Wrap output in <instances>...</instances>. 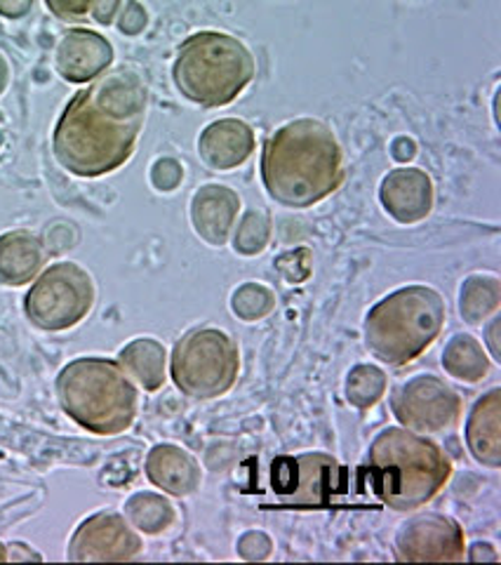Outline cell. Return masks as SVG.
Returning a JSON list of instances; mask_svg holds the SVG:
<instances>
[{"label":"cell","instance_id":"obj_1","mask_svg":"<svg viewBox=\"0 0 501 565\" xmlns=\"http://www.w3.org/2000/svg\"><path fill=\"white\" fill-rule=\"evenodd\" d=\"M147 87L135 74L97 76L64 109L52 147L74 174L99 177L135 153L147 116Z\"/></svg>","mask_w":501,"mask_h":565},{"label":"cell","instance_id":"obj_2","mask_svg":"<svg viewBox=\"0 0 501 565\" xmlns=\"http://www.w3.org/2000/svg\"><path fill=\"white\" fill-rule=\"evenodd\" d=\"M262 180L274 201L311 207L344 182V156L326 122L299 118L268 137L262 153Z\"/></svg>","mask_w":501,"mask_h":565},{"label":"cell","instance_id":"obj_3","mask_svg":"<svg viewBox=\"0 0 501 565\" xmlns=\"http://www.w3.org/2000/svg\"><path fill=\"white\" fill-rule=\"evenodd\" d=\"M367 465L374 494L398 511L431 502L452 473L438 446L403 429H384L374 438Z\"/></svg>","mask_w":501,"mask_h":565},{"label":"cell","instance_id":"obj_4","mask_svg":"<svg viewBox=\"0 0 501 565\" xmlns=\"http://www.w3.org/2000/svg\"><path fill=\"white\" fill-rule=\"evenodd\" d=\"M57 394L66 415L99 436L130 429L137 417V388L118 361L68 363L57 377Z\"/></svg>","mask_w":501,"mask_h":565},{"label":"cell","instance_id":"obj_5","mask_svg":"<svg viewBox=\"0 0 501 565\" xmlns=\"http://www.w3.org/2000/svg\"><path fill=\"white\" fill-rule=\"evenodd\" d=\"M255 60L234 35L203 31L177 52L172 76L177 90L201 106H226L255 78Z\"/></svg>","mask_w":501,"mask_h":565},{"label":"cell","instance_id":"obj_6","mask_svg":"<svg viewBox=\"0 0 501 565\" xmlns=\"http://www.w3.org/2000/svg\"><path fill=\"white\" fill-rule=\"evenodd\" d=\"M445 321V305L436 290L413 286L388 295L365 323L367 349L388 365L415 361L434 344Z\"/></svg>","mask_w":501,"mask_h":565},{"label":"cell","instance_id":"obj_7","mask_svg":"<svg viewBox=\"0 0 501 565\" xmlns=\"http://www.w3.org/2000/svg\"><path fill=\"white\" fill-rule=\"evenodd\" d=\"M170 367L174 384L186 396H222L238 377V347L222 330H193L177 342Z\"/></svg>","mask_w":501,"mask_h":565},{"label":"cell","instance_id":"obj_8","mask_svg":"<svg viewBox=\"0 0 501 565\" xmlns=\"http://www.w3.org/2000/svg\"><path fill=\"white\" fill-rule=\"evenodd\" d=\"M95 305V282L74 262L52 264L33 282L26 295V316L43 330H66L78 326Z\"/></svg>","mask_w":501,"mask_h":565},{"label":"cell","instance_id":"obj_9","mask_svg":"<svg viewBox=\"0 0 501 565\" xmlns=\"http://www.w3.org/2000/svg\"><path fill=\"white\" fill-rule=\"evenodd\" d=\"M274 490L292 504H326L342 490V469L326 455H301L274 462Z\"/></svg>","mask_w":501,"mask_h":565},{"label":"cell","instance_id":"obj_10","mask_svg":"<svg viewBox=\"0 0 501 565\" xmlns=\"http://www.w3.org/2000/svg\"><path fill=\"white\" fill-rule=\"evenodd\" d=\"M459 398L434 375L417 377L393 396V411L405 427L415 431H440L459 417Z\"/></svg>","mask_w":501,"mask_h":565},{"label":"cell","instance_id":"obj_11","mask_svg":"<svg viewBox=\"0 0 501 565\" xmlns=\"http://www.w3.org/2000/svg\"><path fill=\"white\" fill-rule=\"evenodd\" d=\"M139 552L141 540L130 523L109 511L83 521L68 544L71 561H132Z\"/></svg>","mask_w":501,"mask_h":565},{"label":"cell","instance_id":"obj_12","mask_svg":"<svg viewBox=\"0 0 501 565\" xmlns=\"http://www.w3.org/2000/svg\"><path fill=\"white\" fill-rule=\"evenodd\" d=\"M398 550L405 561H459L463 556L461 530L450 519L422 516L405 525Z\"/></svg>","mask_w":501,"mask_h":565},{"label":"cell","instance_id":"obj_13","mask_svg":"<svg viewBox=\"0 0 501 565\" xmlns=\"http://www.w3.org/2000/svg\"><path fill=\"white\" fill-rule=\"evenodd\" d=\"M111 62V43L104 35L87 29L66 33L57 47V71L71 83H85L102 76Z\"/></svg>","mask_w":501,"mask_h":565},{"label":"cell","instance_id":"obj_14","mask_svg":"<svg viewBox=\"0 0 501 565\" xmlns=\"http://www.w3.org/2000/svg\"><path fill=\"white\" fill-rule=\"evenodd\" d=\"M382 203L386 212L403 224H415L424 220L434 205V186L428 174L417 168H401L384 177Z\"/></svg>","mask_w":501,"mask_h":565},{"label":"cell","instance_id":"obj_15","mask_svg":"<svg viewBox=\"0 0 501 565\" xmlns=\"http://www.w3.org/2000/svg\"><path fill=\"white\" fill-rule=\"evenodd\" d=\"M255 149V135L243 120L226 118L207 126L199 139V153L207 168L228 172L243 166Z\"/></svg>","mask_w":501,"mask_h":565},{"label":"cell","instance_id":"obj_16","mask_svg":"<svg viewBox=\"0 0 501 565\" xmlns=\"http://www.w3.org/2000/svg\"><path fill=\"white\" fill-rule=\"evenodd\" d=\"M241 199L228 186L207 184L193 196L191 220L195 234L210 245H224L236 222Z\"/></svg>","mask_w":501,"mask_h":565},{"label":"cell","instance_id":"obj_17","mask_svg":"<svg viewBox=\"0 0 501 565\" xmlns=\"http://www.w3.org/2000/svg\"><path fill=\"white\" fill-rule=\"evenodd\" d=\"M43 267L41 241L29 232H10L0 236V282L24 286Z\"/></svg>","mask_w":501,"mask_h":565},{"label":"cell","instance_id":"obj_18","mask_svg":"<svg viewBox=\"0 0 501 565\" xmlns=\"http://www.w3.org/2000/svg\"><path fill=\"white\" fill-rule=\"evenodd\" d=\"M147 476L153 486L172 494H189L201 481V471L193 459L174 446H156L147 459Z\"/></svg>","mask_w":501,"mask_h":565},{"label":"cell","instance_id":"obj_19","mask_svg":"<svg viewBox=\"0 0 501 565\" xmlns=\"http://www.w3.org/2000/svg\"><path fill=\"white\" fill-rule=\"evenodd\" d=\"M499 392L482 398L469 419V446L473 457L482 465L497 467L501 459V436H499Z\"/></svg>","mask_w":501,"mask_h":565},{"label":"cell","instance_id":"obj_20","mask_svg":"<svg viewBox=\"0 0 501 565\" xmlns=\"http://www.w3.org/2000/svg\"><path fill=\"white\" fill-rule=\"evenodd\" d=\"M118 363L122 365L125 373L145 388H149V392L166 382V349L151 338H141L125 347L120 351Z\"/></svg>","mask_w":501,"mask_h":565},{"label":"cell","instance_id":"obj_21","mask_svg":"<svg viewBox=\"0 0 501 565\" xmlns=\"http://www.w3.org/2000/svg\"><path fill=\"white\" fill-rule=\"evenodd\" d=\"M128 519L135 527L145 530V533H160L172 523V507L163 502L156 494H137L128 502Z\"/></svg>","mask_w":501,"mask_h":565},{"label":"cell","instance_id":"obj_22","mask_svg":"<svg viewBox=\"0 0 501 565\" xmlns=\"http://www.w3.org/2000/svg\"><path fill=\"white\" fill-rule=\"evenodd\" d=\"M447 353H455V356H445L443 365L450 370L452 375L457 373L459 380L476 382L488 373V361L482 359V351L473 342V338H457V342Z\"/></svg>","mask_w":501,"mask_h":565},{"label":"cell","instance_id":"obj_23","mask_svg":"<svg viewBox=\"0 0 501 565\" xmlns=\"http://www.w3.org/2000/svg\"><path fill=\"white\" fill-rule=\"evenodd\" d=\"M268 238V222L266 217H259L257 212H249V215L243 220L241 228H238V236H236V250L245 253V255H253L259 253L264 243Z\"/></svg>","mask_w":501,"mask_h":565},{"label":"cell","instance_id":"obj_24","mask_svg":"<svg viewBox=\"0 0 501 565\" xmlns=\"http://www.w3.org/2000/svg\"><path fill=\"white\" fill-rule=\"evenodd\" d=\"M97 0H45V6L52 14H57L64 22H74L81 20V17H87L93 12Z\"/></svg>","mask_w":501,"mask_h":565},{"label":"cell","instance_id":"obj_25","mask_svg":"<svg viewBox=\"0 0 501 565\" xmlns=\"http://www.w3.org/2000/svg\"><path fill=\"white\" fill-rule=\"evenodd\" d=\"M118 26H120L122 33H130V35L139 33L141 29L147 26V10L141 8L137 0H128V6H125V10L120 14Z\"/></svg>","mask_w":501,"mask_h":565},{"label":"cell","instance_id":"obj_26","mask_svg":"<svg viewBox=\"0 0 501 565\" xmlns=\"http://www.w3.org/2000/svg\"><path fill=\"white\" fill-rule=\"evenodd\" d=\"M120 6H122V0H97L89 17H93V20L99 24H111Z\"/></svg>","mask_w":501,"mask_h":565},{"label":"cell","instance_id":"obj_27","mask_svg":"<svg viewBox=\"0 0 501 565\" xmlns=\"http://www.w3.org/2000/svg\"><path fill=\"white\" fill-rule=\"evenodd\" d=\"M33 6V0H0V14L8 20H20Z\"/></svg>","mask_w":501,"mask_h":565},{"label":"cell","instance_id":"obj_28","mask_svg":"<svg viewBox=\"0 0 501 565\" xmlns=\"http://www.w3.org/2000/svg\"><path fill=\"white\" fill-rule=\"evenodd\" d=\"M6 85H8V66H6L3 57H0V93L6 90Z\"/></svg>","mask_w":501,"mask_h":565}]
</instances>
